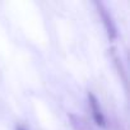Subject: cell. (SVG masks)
<instances>
[{
    "mask_svg": "<svg viewBox=\"0 0 130 130\" xmlns=\"http://www.w3.org/2000/svg\"><path fill=\"white\" fill-rule=\"evenodd\" d=\"M94 5L97 8V12L100 14V18L102 19V23H103V27L106 29V33H107L108 40L110 41H115L116 37H117V31H116V26H115V22H113L111 14L108 13L107 8L101 2H94Z\"/></svg>",
    "mask_w": 130,
    "mask_h": 130,
    "instance_id": "6da1fadb",
    "label": "cell"
},
{
    "mask_svg": "<svg viewBox=\"0 0 130 130\" xmlns=\"http://www.w3.org/2000/svg\"><path fill=\"white\" fill-rule=\"evenodd\" d=\"M88 102H89V108L92 111V116H93V120H94L96 125H98L100 127H105L106 126L105 116L102 113V110H101V106H100V102H98L97 97L92 92H88Z\"/></svg>",
    "mask_w": 130,
    "mask_h": 130,
    "instance_id": "7a4b0ae2",
    "label": "cell"
},
{
    "mask_svg": "<svg viewBox=\"0 0 130 130\" xmlns=\"http://www.w3.org/2000/svg\"><path fill=\"white\" fill-rule=\"evenodd\" d=\"M111 54H112V59H113V62H115L116 68H117V70H119V74L121 75V78H122L124 83H126V77H125V72H124V69H122V65H121V62H120V59L117 57V55H116V52H115V48H111Z\"/></svg>",
    "mask_w": 130,
    "mask_h": 130,
    "instance_id": "3957f363",
    "label": "cell"
},
{
    "mask_svg": "<svg viewBox=\"0 0 130 130\" xmlns=\"http://www.w3.org/2000/svg\"><path fill=\"white\" fill-rule=\"evenodd\" d=\"M17 130H26V129H24V127H22V126H18V127H17Z\"/></svg>",
    "mask_w": 130,
    "mask_h": 130,
    "instance_id": "277c9868",
    "label": "cell"
}]
</instances>
